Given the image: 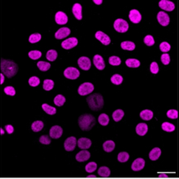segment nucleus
I'll return each instance as SVG.
<instances>
[{
    "mask_svg": "<svg viewBox=\"0 0 179 179\" xmlns=\"http://www.w3.org/2000/svg\"><path fill=\"white\" fill-rule=\"evenodd\" d=\"M154 117V113L150 109H143L140 112V118L143 120H150Z\"/></svg>",
    "mask_w": 179,
    "mask_h": 179,
    "instance_id": "5701e85b",
    "label": "nucleus"
},
{
    "mask_svg": "<svg viewBox=\"0 0 179 179\" xmlns=\"http://www.w3.org/2000/svg\"><path fill=\"white\" fill-rule=\"evenodd\" d=\"M41 38H42L41 34L33 33L29 36V39L28 40H29V42H30V43H36V42H39L40 40H41Z\"/></svg>",
    "mask_w": 179,
    "mask_h": 179,
    "instance_id": "37998d69",
    "label": "nucleus"
},
{
    "mask_svg": "<svg viewBox=\"0 0 179 179\" xmlns=\"http://www.w3.org/2000/svg\"><path fill=\"white\" fill-rule=\"evenodd\" d=\"M44 127V124L41 120H36L32 123V129L34 132H39L41 131Z\"/></svg>",
    "mask_w": 179,
    "mask_h": 179,
    "instance_id": "bb28decb",
    "label": "nucleus"
},
{
    "mask_svg": "<svg viewBox=\"0 0 179 179\" xmlns=\"http://www.w3.org/2000/svg\"><path fill=\"white\" fill-rule=\"evenodd\" d=\"M0 68H1L2 74L8 76L9 78L15 76L18 70L17 65L10 60H2L0 63Z\"/></svg>",
    "mask_w": 179,
    "mask_h": 179,
    "instance_id": "f257e3e1",
    "label": "nucleus"
},
{
    "mask_svg": "<svg viewBox=\"0 0 179 179\" xmlns=\"http://www.w3.org/2000/svg\"><path fill=\"white\" fill-rule=\"evenodd\" d=\"M158 70H159V68H158V65L157 64V62H152L151 65H150V70H151V72L153 74H157V73L158 72Z\"/></svg>",
    "mask_w": 179,
    "mask_h": 179,
    "instance_id": "603ef678",
    "label": "nucleus"
},
{
    "mask_svg": "<svg viewBox=\"0 0 179 179\" xmlns=\"http://www.w3.org/2000/svg\"><path fill=\"white\" fill-rule=\"evenodd\" d=\"M54 87V81H51V80H49V79H47L45 80L44 82H43V89L45 90H52V88Z\"/></svg>",
    "mask_w": 179,
    "mask_h": 179,
    "instance_id": "72a5a7b5",
    "label": "nucleus"
},
{
    "mask_svg": "<svg viewBox=\"0 0 179 179\" xmlns=\"http://www.w3.org/2000/svg\"><path fill=\"white\" fill-rule=\"evenodd\" d=\"M65 77L70 80H76L80 76V71L75 67H68L64 71Z\"/></svg>",
    "mask_w": 179,
    "mask_h": 179,
    "instance_id": "423d86ee",
    "label": "nucleus"
},
{
    "mask_svg": "<svg viewBox=\"0 0 179 179\" xmlns=\"http://www.w3.org/2000/svg\"><path fill=\"white\" fill-rule=\"evenodd\" d=\"M109 64L112 65V66H120L121 63V60L120 57H118L116 56H110L109 58Z\"/></svg>",
    "mask_w": 179,
    "mask_h": 179,
    "instance_id": "ea45409f",
    "label": "nucleus"
},
{
    "mask_svg": "<svg viewBox=\"0 0 179 179\" xmlns=\"http://www.w3.org/2000/svg\"><path fill=\"white\" fill-rule=\"evenodd\" d=\"M129 17L130 21L132 22H134V23H139V22L141 21L142 19V16H141V14L138 10L136 9H132L129 12Z\"/></svg>",
    "mask_w": 179,
    "mask_h": 179,
    "instance_id": "4468645a",
    "label": "nucleus"
},
{
    "mask_svg": "<svg viewBox=\"0 0 179 179\" xmlns=\"http://www.w3.org/2000/svg\"><path fill=\"white\" fill-rule=\"evenodd\" d=\"M97 168V164H96V162H89L86 166V171L87 173H93V172H95V169Z\"/></svg>",
    "mask_w": 179,
    "mask_h": 179,
    "instance_id": "a19ab883",
    "label": "nucleus"
},
{
    "mask_svg": "<svg viewBox=\"0 0 179 179\" xmlns=\"http://www.w3.org/2000/svg\"><path fill=\"white\" fill-rule=\"evenodd\" d=\"M0 76H1V81H0V82H1V84H3V81H4V75H3V74H1Z\"/></svg>",
    "mask_w": 179,
    "mask_h": 179,
    "instance_id": "4d7b16f0",
    "label": "nucleus"
},
{
    "mask_svg": "<svg viewBox=\"0 0 179 179\" xmlns=\"http://www.w3.org/2000/svg\"><path fill=\"white\" fill-rule=\"evenodd\" d=\"M42 109H43V110H44L47 114H48V115H55L56 113V108H54V107L52 106H50L49 105H48V104H43L42 105Z\"/></svg>",
    "mask_w": 179,
    "mask_h": 179,
    "instance_id": "c756f323",
    "label": "nucleus"
},
{
    "mask_svg": "<svg viewBox=\"0 0 179 179\" xmlns=\"http://www.w3.org/2000/svg\"><path fill=\"white\" fill-rule=\"evenodd\" d=\"M93 2H94L95 3H96V4L100 5V4H101V3H102V0H94Z\"/></svg>",
    "mask_w": 179,
    "mask_h": 179,
    "instance_id": "5fc2aeb1",
    "label": "nucleus"
},
{
    "mask_svg": "<svg viewBox=\"0 0 179 179\" xmlns=\"http://www.w3.org/2000/svg\"><path fill=\"white\" fill-rule=\"evenodd\" d=\"M143 42L148 47H151V46H154V43H155V41H154V37L151 36V35H147V36L144 37L143 39Z\"/></svg>",
    "mask_w": 179,
    "mask_h": 179,
    "instance_id": "a18cd8bd",
    "label": "nucleus"
},
{
    "mask_svg": "<svg viewBox=\"0 0 179 179\" xmlns=\"http://www.w3.org/2000/svg\"><path fill=\"white\" fill-rule=\"evenodd\" d=\"M167 116L170 119H173V120H175L178 117V112L176 109H169L168 112H167Z\"/></svg>",
    "mask_w": 179,
    "mask_h": 179,
    "instance_id": "de8ad7c7",
    "label": "nucleus"
},
{
    "mask_svg": "<svg viewBox=\"0 0 179 179\" xmlns=\"http://www.w3.org/2000/svg\"><path fill=\"white\" fill-rule=\"evenodd\" d=\"M90 158V152L84 149V150H81V152H79L78 154H76V159L78 162H85V161H87V160L89 159Z\"/></svg>",
    "mask_w": 179,
    "mask_h": 179,
    "instance_id": "6ab92c4d",
    "label": "nucleus"
},
{
    "mask_svg": "<svg viewBox=\"0 0 179 179\" xmlns=\"http://www.w3.org/2000/svg\"><path fill=\"white\" fill-rule=\"evenodd\" d=\"M93 62L95 67L98 69V70H104L105 67V61H104L103 57L100 55H95L93 58Z\"/></svg>",
    "mask_w": 179,
    "mask_h": 179,
    "instance_id": "2eb2a0df",
    "label": "nucleus"
},
{
    "mask_svg": "<svg viewBox=\"0 0 179 179\" xmlns=\"http://www.w3.org/2000/svg\"><path fill=\"white\" fill-rule=\"evenodd\" d=\"M76 143H77V141H76V139L75 137H69L68 139H66L64 143V147L65 149L67 151H73L75 148H76Z\"/></svg>",
    "mask_w": 179,
    "mask_h": 179,
    "instance_id": "1a4fd4ad",
    "label": "nucleus"
},
{
    "mask_svg": "<svg viewBox=\"0 0 179 179\" xmlns=\"http://www.w3.org/2000/svg\"><path fill=\"white\" fill-rule=\"evenodd\" d=\"M129 158V155L128 153H126V152H121L118 155V160H119V162H127Z\"/></svg>",
    "mask_w": 179,
    "mask_h": 179,
    "instance_id": "4c0bfd02",
    "label": "nucleus"
},
{
    "mask_svg": "<svg viewBox=\"0 0 179 179\" xmlns=\"http://www.w3.org/2000/svg\"><path fill=\"white\" fill-rule=\"evenodd\" d=\"M78 65L82 70H88L91 67V62L90 58L86 56H81L78 59Z\"/></svg>",
    "mask_w": 179,
    "mask_h": 179,
    "instance_id": "6e6552de",
    "label": "nucleus"
},
{
    "mask_svg": "<svg viewBox=\"0 0 179 179\" xmlns=\"http://www.w3.org/2000/svg\"><path fill=\"white\" fill-rule=\"evenodd\" d=\"M78 44V40L76 37H70L68 39L65 40L62 42V47L66 50H70L71 48H75L76 45Z\"/></svg>",
    "mask_w": 179,
    "mask_h": 179,
    "instance_id": "0eeeda50",
    "label": "nucleus"
},
{
    "mask_svg": "<svg viewBox=\"0 0 179 179\" xmlns=\"http://www.w3.org/2000/svg\"><path fill=\"white\" fill-rule=\"evenodd\" d=\"M94 90V86L90 82H85L78 88V93L81 95H87Z\"/></svg>",
    "mask_w": 179,
    "mask_h": 179,
    "instance_id": "39448f33",
    "label": "nucleus"
},
{
    "mask_svg": "<svg viewBox=\"0 0 179 179\" xmlns=\"http://www.w3.org/2000/svg\"><path fill=\"white\" fill-rule=\"evenodd\" d=\"M161 61L164 65H168L170 62V56L168 53H163L161 56Z\"/></svg>",
    "mask_w": 179,
    "mask_h": 179,
    "instance_id": "3c124183",
    "label": "nucleus"
},
{
    "mask_svg": "<svg viewBox=\"0 0 179 179\" xmlns=\"http://www.w3.org/2000/svg\"><path fill=\"white\" fill-rule=\"evenodd\" d=\"M124 112L122 109H116V110L114 111V113H113L112 117H113V120H114L115 122H119V121L122 120V118L124 117Z\"/></svg>",
    "mask_w": 179,
    "mask_h": 179,
    "instance_id": "a878e982",
    "label": "nucleus"
},
{
    "mask_svg": "<svg viewBox=\"0 0 179 179\" xmlns=\"http://www.w3.org/2000/svg\"><path fill=\"white\" fill-rule=\"evenodd\" d=\"M28 83H29V85H30L31 86L36 87L40 84V80L39 78L36 77V76H32L31 78L28 80Z\"/></svg>",
    "mask_w": 179,
    "mask_h": 179,
    "instance_id": "c03bdc74",
    "label": "nucleus"
},
{
    "mask_svg": "<svg viewBox=\"0 0 179 179\" xmlns=\"http://www.w3.org/2000/svg\"><path fill=\"white\" fill-rule=\"evenodd\" d=\"M127 67H132V68H137L140 66V62L137 59H127L125 62Z\"/></svg>",
    "mask_w": 179,
    "mask_h": 179,
    "instance_id": "cd10ccee",
    "label": "nucleus"
},
{
    "mask_svg": "<svg viewBox=\"0 0 179 179\" xmlns=\"http://www.w3.org/2000/svg\"><path fill=\"white\" fill-rule=\"evenodd\" d=\"M77 144L81 149H88L91 146V140L87 138H81L77 141Z\"/></svg>",
    "mask_w": 179,
    "mask_h": 179,
    "instance_id": "aec40b11",
    "label": "nucleus"
},
{
    "mask_svg": "<svg viewBox=\"0 0 179 179\" xmlns=\"http://www.w3.org/2000/svg\"><path fill=\"white\" fill-rule=\"evenodd\" d=\"M162 129L164 131L167 132H173L175 130V126L173 124L169 123V122H164L162 124Z\"/></svg>",
    "mask_w": 179,
    "mask_h": 179,
    "instance_id": "f704fd0d",
    "label": "nucleus"
},
{
    "mask_svg": "<svg viewBox=\"0 0 179 179\" xmlns=\"http://www.w3.org/2000/svg\"><path fill=\"white\" fill-rule=\"evenodd\" d=\"M39 142L42 144H50L51 139L48 137V135H42L39 139Z\"/></svg>",
    "mask_w": 179,
    "mask_h": 179,
    "instance_id": "09e8293b",
    "label": "nucleus"
},
{
    "mask_svg": "<svg viewBox=\"0 0 179 179\" xmlns=\"http://www.w3.org/2000/svg\"><path fill=\"white\" fill-rule=\"evenodd\" d=\"M57 57V52L55 50H49L47 52V59L50 62H53Z\"/></svg>",
    "mask_w": 179,
    "mask_h": 179,
    "instance_id": "e433bc0d",
    "label": "nucleus"
},
{
    "mask_svg": "<svg viewBox=\"0 0 179 179\" xmlns=\"http://www.w3.org/2000/svg\"><path fill=\"white\" fill-rule=\"evenodd\" d=\"M115 148V143H114V141L112 140H108L106 142H105L103 144L104 150L107 153H110L112 152Z\"/></svg>",
    "mask_w": 179,
    "mask_h": 179,
    "instance_id": "393cba45",
    "label": "nucleus"
},
{
    "mask_svg": "<svg viewBox=\"0 0 179 179\" xmlns=\"http://www.w3.org/2000/svg\"><path fill=\"white\" fill-rule=\"evenodd\" d=\"M160 50L162 51V52H164V53H167L168 51H170L171 49V46L169 43H168L167 42H162L159 46Z\"/></svg>",
    "mask_w": 179,
    "mask_h": 179,
    "instance_id": "49530a36",
    "label": "nucleus"
},
{
    "mask_svg": "<svg viewBox=\"0 0 179 179\" xmlns=\"http://www.w3.org/2000/svg\"><path fill=\"white\" fill-rule=\"evenodd\" d=\"M66 102V98L62 95H57L54 98V103L57 106H62Z\"/></svg>",
    "mask_w": 179,
    "mask_h": 179,
    "instance_id": "473e14b6",
    "label": "nucleus"
},
{
    "mask_svg": "<svg viewBox=\"0 0 179 179\" xmlns=\"http://www.w3.org/2000/svg\"><path fill=\"white\" fill-rule=\"evenodd\" d=\"M5 129L8 132V134H12L13 132V127L12 125H6L5 126Z\"/></svg>",
    "mask_w": 179,
    "mask_h": 179,
    "instance_id": "864d4df0",
    "label": "nucleus"
},
{
    "mask_svg": "<svg viewBox=\"0 0 179 179\" xmlns=\"http://www.w3.org/2000/svg\"><path fill=\"white\" fill-rule=\"evenodd\" d=\"M110 80H111L112 83L115 85H120L123 82V77L119 74H115Z\"/></svg>",
    "mask_w": 179,
    "mask_h": 179,
    "instance_id": "58836bf2",
    "label": "nucleus"
},
{
    "mask_svg": "<svg viewBox=\"0 0 179 179\" xmlns=\"http://www.w3.org/2000/svg\"><path fill=\"white\" fill-rule=\"evenodd\" d=\"M114 28L118 32H126L129 29V23L122 18H118L114 22Z\"/></svg>",
    "mask_w": 179,
    "mask_h": 179,
    "instance_id": "20e7f679",
    "label": "nucleus"
},
{
    "mask_svg": "<svg viewBox=\"0 0 179 179\" xmlns=\"http://www.w3.org/2000/svg\"><path fill=\"white\" fill-rule=\"evenodd\" d=\"M28 56L32 60H36L42 56V52L39 51H32L28 52Z\"/></svg>",
    "mask_w": 179,
    "mask_h": 179,
    "instance_id": "79ce46f5",
    "label": "nucleus"
},
{
    "mask_svg": "<svg viewBox=\"0 0 179 179\" xmlns=\"http://www.w3.org/2000/svg\"><path fill=\"white\" fill-rule=\"evenodd\" d=\"M87 103L89 107L93 110H100L104 105V100L100 94H93L87 97Z\"/></svg>",
    "mask_w": 179,
    "mask_h": 179,
    "instance_id": "f03ea898",
    "label": "nucleus"
},
{
    "mask_svg": "<svg viewBox=\"0 0 179 179\" xmlns=\"http://www.w3.org/2000/svg\"><path fill=\"white\" fill-rule=\"evenodd\" d=\"M55 20H56V22L57 24L63 25V24H66L67 22V21H68V17H67V14L65 13L60 11L57 12L56 13Z\"/></svg>",
    "mask_w": 179,
    "mask_h": 179,
    "instance_id": "f3484780",
    "label": "nucleus"
},
{
    "mask_svg": "<svg viewBox=\"0 0 179 179\" xmlns=\"http://www.w3.org/2000/svg\"><path fill=\"white\" fill-rule=\"evenodd\" d=\"M79 126L81 127V129L85 131H88L92 129L93 126L95 125V120L94 116L91 115L86 114V115H81L78 120Z\"/></svg>",
    "mask_w": 179,
    "mask_h": 179,
    "instance_id": "7ed1b4c3",
    "label": "nucleus"
},
{
    "mask_svg": "<svg viewBox=\"0 0 179 179\" xmlns=\"http://www.w3.org/2000/svg\"><path fill=\"white\" fill-rule=\"evenodd\" d=\"M98 121L101 125L106 126L109 122V118L106 114H101V115L99 116Z\"/></svg>",
    "mask_w": 179,
    "mask_h": 179,
    "instance_id": "2f4dec72",
    "label": "nucleus"
},
{
    "mask_svg": "<svg viewBox=\"0 0 179 179\" xmlns=\"http://www.w3.org/2000/svg\"><path fill=\"white\" fill-rule=\"evenodd\" d=\"M160 178H162V177H165V178H168V176L167 174H159V176H158Z\"/></svg>",
    "mask_w": 179,
    "mask_h": 179,
    "instance_id": "6e6d98bb",
    "label": "nucleus"
},
{
    "mask_svg": "<svg viewBox=\"0 0 179 179\" xmlns=\"http://www.w3.org/2000/svg\"><path fill=\"white\" fill-rule=\"evenodd\" d=\"M144 166H145V161L143 158H137L132 163L131 168L133 171L137 172V171L142 170L144 168Z\"/></svg>",
    "mask_w": 179,
    "mask_h": 179,
    "instance_id": "dca6fc26",
    "label": "nucleus"
},
{
    "mask_svg": "<svg viewBox=\"0 0 179 179\" xmlns=\"http://www.w3.org/2000/svg\"><path fill=\"white\" fill-rule=\"evenodd\" d=\"M62 133H63V129H62V127L55 125L51 128L50 137L52 139H59L62 135Z\"/></svg>",
    "mask_w": 179,
    "mask_h": 179,
    "instance_id": "f8f14e48",
    "label": "nucleus"
},
{
    "mask_svg": "<svg viewBox=\"0 0 179 179\" xmlns=\"http://www.w3.org/2000/svg\"><path fill=\"white\" fill-rule=\"evenodd\" d=\"M148 125L144 123H140L136 126V133L140 136H144L148 132Z\"/></svg>",
    "mask_w": 179,
    "mask_h": 179,
    "instance_id": "4be33fe9",
    "label": "nucleus"
},
{
    "mask_svg": "<svg viewBox=\"0 0 179 179\" xmlns=\"http://www.w3.org/2000/svg\"><path fill=\"white\" fill-rule=\"evenodd\" d=\"M121 48H123L124 50L133 51L135 49V44L133 42L125 41V42H123L121 43Z\"/></svg>",
    "mask_w": 179,
    "mask_h": 179,
    "instance_id": "c85d7f7f",
    "label": "nucleus"
},
{
    "mask_svg": "<svg viewBox=\"0 0 179 179\" xmlns=\"http://www.w3.org/2000/svg\"><path fill=\"white\" fill-rule=\"evenodd\" d=\"M87 177L88 178H95L96 176H95V175H90V176H87Z\"/></svg>",
    "mask_w": 179,
    "mask_h": 179,
    "instance_id": "13d9d810",
    "label": "nucleus"
},
{
    "mask_svg": "<svg viewBox=\"0 0 179 179\" xmlns=\"http://www.w3.org/2000/svg\"><path fill=\"white\" fill-rule=\"evenodd\" d=\"M4 92L5 94H7L8 95H11V96H13L15 94H16V91L13 86H7L4 88Z\"/></svg>",
    "mask_w": 179,
    "mask_h": 179,
    "instance_id": "8fccbe9b",
    "label": "nucleus"
},
{
    "mask_svg": "<svg viewBox=\"0 0 179 179\" xmlns=\"http://www.w3.org/2000/svg\"><path fill=\"white\" fill-rule=\"evenodd\" d=\"M98 174L103 177H108L110 175V170L107 167H101L98 170Z\"/></svg>",
    "mask_w": 179,
    "mask_h": 179,
    "instance_id": "7c9ffc66",
    "label": "nucleus"
},
{
    "mask_svg": "<svg viewBox=\"0 0 179 179\" xmlns=\"http://www.w3.org/2000/svg\"><path fill=\"white\" fill-rule=\"evenodd\" d=\"M36 65H37V67L39 68L40 70H42V71H47V70L50 69L51 67L50 63L46 62H38Z\"/></svg>",
    "mask_w": 179,
    "mask_h": 179,
    "instance_id": "c9c22d12",
    "label": "nucleus"
},
{
    "mask_svg": "<svg viewBox=\"0 0 179 179\" xmlns=\"http://www.w3.org/2000/svg\"><path fill=\"white\" fill-rule=\"evenodd\" d=\"M70 33V30L68 28H62L55 33V37L56 39H63Z\"/></svg>",
    "mask_w": 179,
    "mask_h": 179,
    "instance_id": "a211bd4d",
    "label": "nucleus"
},
{
    "mask_svg": "<svg viewBox=\"0 0 179 179\" xmlns=\"http://www.w3.org/2000/svg\"><path fill=\"white\" fill-rule=\"evenodd\" d=\"M157 18L158 21L162 26H168L170 22V18L168 14L166 13L165 12L161 11L159 12L158 15H157Z\"/></svg>",
    "mask_w": 179,
    "mask_h": 179,
    "instance_id": "9d476101",
    "label": "nucleus"
},
{
    "mask_svg": "<svg viewBox=\"0 0 179 179\" xmlns=\"http://www.w3.org/2000/svg\"><path fill=\"white\" fill-rule=\"evenodd\" d=\"M158 5L162 10L165 11H173L175 9V5L173 2H171L169 0H161L158 3Z\"/></svg>",
    "mask_w": 179,
    "mask_h": 179,
    "instance_id": "9b49d317",
    "label": "nucleus"
},
{
    "mask_svg": "<svg viewBox=\"0 0 179 179\" xmlns=\"http://www.w3.org/2000/svg\"><path fill=\"white\" fill-rule=\"evenodd\" d=\"M161 149L159 148H154V149H152L150 153H149V158L153 161H156L158 159V158L161 155Z\"/></svg>",
    "mask_w": 179,
    "mask_h": 179,
    "instance_id": "b1692460",
    "label": "nucleus"
},
{
    "mask_svg": "<svg viewBox=\"0 0 179 179\" xmlns=\"http://www.w3.org/2000/svg\"><path fill=\"white\" fill-rule=\"evenodd\" d=\"M72 13L76 19H82V7L80 3H75L72 7Z\"/></svg>",
    "mask_w": 179,
    "mask_h": 179,
    "instance_id": "412c9836",
    "label": "nucleus"
},
{
    "mask_svg": "<svg viewBox=\"0 0 179 179\" xmlns=\"http://www.w3.org/2000/svg\"><path fill=\"white\" fill-rule=\"evenodd\" d=\"M95 37H96V39H98L101 43H103L105 46H107V45H109L110 43V38H109V36L105 33H104L103 32H97L95 33Z\"/></svg>",
    "mask_w": 179,
    "mask_h": 179,
    "instance_id": "ddd939ff",
    "label": "nucleus"
}]
</instances>
